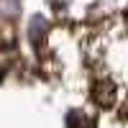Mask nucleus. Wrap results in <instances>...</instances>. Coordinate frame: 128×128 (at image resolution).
Returning a JSON list of instances; mask_svg holds the SVG:
<instances>
[{"mask_svg": "<svg viewBox=\"0 0 128 128\" xmlns=\"http://www.w3.org/2000/svg\"><path fill=\"white\" fill-rule=\"evenodd\" d=\"M95 102L102 105V108H110V105L115 102V90H113V84L110 82H98L95 84Z\"/></svg>", "mask_w": 128, "mask_h": 128, "instance_id": "obj_1", "label": "nucleus"}]
</instances>
